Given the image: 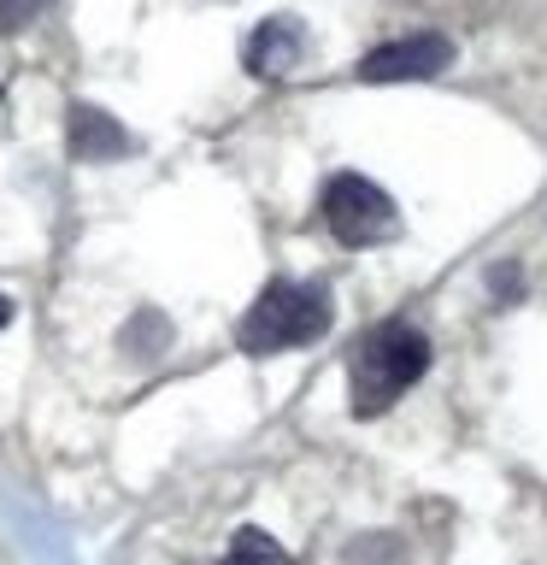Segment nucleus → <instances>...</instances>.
<instances>
[{
  "label": "nucleus",
  "instance_id": "obj_6",
  "mask_svg": "<svg viewBox=\"0 0 547 565\" xmlns=\"http://www.w3.org/2000/svg\"><path fill=\"white\" fill-rule=\"evenodd\" d=\"M65 130H71V153L77 159H130L136 153V136L124 130L112 113H100V106H88V100L71 106Z\"/></svg>",
  "mask_w": 547,
  "mask_h": 565
},
{
  "label": "nucleus",
  "instance_id": "obj_8",
  "mask_svg": "<svg viewBox=\"0 0 547 565\" xmlns=\"http://www.w3.org/2000/svg\"><path fill=\"white\" fill-rule=\"evenodd\" d=\"M42 12V0H0V30H24Z\"/></svg>",
  "mask_w": 547,
  "mask_h": 565
},
{
  "label": "nucleus",
  "instance_id": "obj_5",
  "mask_svg": "<svg viewBox=\"0 0 547 565\" xmlns=\"http://www.w3.org/2000/svg\"><path fill=\"white\" fill-rule=\"evenodd\" d=\"M300 60H307V24L289 12H277V18H265V24L247 35V47H242V65H247V77H259V83H282V77H294Z\"/></svg>",
  "mask_w": 547,
  "mask_h": 565
},
{
  "label": "nucleus",
  "instance_id": "obj_7",
  "mask_svg": "<svg viewBox=\"0 0 547 565\" xmlns=\"http://www.w3.org/2000/svg\"><path fill=\"white\" fill-rule=\"evenodd\" d=\"M218 565H294V559L282 554V542H271L265 530H236V542L224 547Z\"/></svg>",
  "mask_w": 547,
  "mask_h": 565
},
{
  "label": "nucleus",
  "instance_id": "obj_9",
  "mask_svg": "<svg viewBox=\"0 0 547 565\" xmlns=\"http://www.w3.org/2000/svg\"><path fill=\"white\" fill-rule=\"evenodd\" d=\"M12 312H18V307H12V300H7V295H0V330H7V324H12Z\"/></svg>",
  "mask_w": 547,
  "mask_h": 565
},
{
  "label": "nucleus",
  "instance_id": "obj_1",
  "mask_svg": "<svg viewBox=\"0 0 547 565\" xmlns=\"http://www.w3.org/2000/svg\"><path fill=\"white\" fill-rule=\"evenodd\" d=\"M330 324H335L330 282L277 277V282H265L259 300L242 312L236 348L254 353V360H271V353H289V348H312L318 335H330Z\"/></svg>",
  "mask_w": 547,
  "mask_h": 565
},
{
  "label": "nucleus",
  "instance_id": "obj_4",
  "mask_svg": "<svg viewBox=\"0 0 547 565\" xmlns=\"http://www.w3.org/2000/svg\"><path fill=\"white\" fill-rule=\"evenodd\" d=\"M453 65V42L436 30H418V35H400V42H383L360 60V77L365 83H423V77H441Z\"/></svg>",
  "mask_w": 547,
  "mask_h": 565
},
{
  "label": "nucleus",
  "instance_id": "obj_3",
  "mask_svg": "<svg viewBox=\"0 0 547 565\" xmlns=\"http://www.w3.org/2000/svg\"><path fill=\"white\" fill-rule=\"evenodd\" d=\"M324 224L342 247H383L400 230V206L388 201V189H377L360 171H335L324 183Z\"/></svg>",
  "mask_w": 547,
  "mask_h": 565
},
{
  "label": "nucleus",
  "instance_id": "obj_2",
  "mask_svg": "<svg viewBox=\"0 0 547 565\" xmlns=\"http://www.w3.org/2000/svg\"><path fill=\"white\" fill-rule=\"evenodd\" d=\"M423 371H430V335H423L418 324H406V318H388V324H377L360 348H353L347 406L360 418H383Z\"/></svg>",
  "mask_w": 547,
  "mask_h": 565
}]
</instances>
